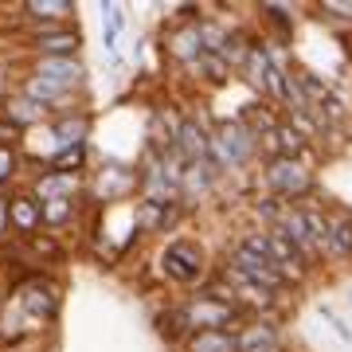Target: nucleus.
<instances>
[{
    "mask_svg": "<svg viewBox=\"0 0 352 352\" xmlns=\"http://www.w3.org/2000/svg\"><path fill=\"white\" fill-rule=\"evenodd\" d=\"M157 270H161V278L168 286H180L184 294H192V289L215 270V258L208 254L204 239L173 235V239H164L161 254H157Z\"/></svg>",
    "mask_w": 352,
    "mask_h": 352,
    "instance_id": "nucleus-1",
    "label": "nucleus"
},
{
    "mask_svg": "<svg viewBox=\"0 0 352 352\" xmlns=\"http://www.w3.org/2000/svg\"><path fill=\"white\" fill-rule=\"evenodd\" d=\"M258 192L274 196L282 204H302L317 196V173L309 161H294V157H266L258 161Z\"/></svg>",
    "mask_w": 352,
    "mask_h": 352,
    "instance_id": "nucleus-2",
    "label": "nucleus"
},
{
    "mask_svg": "<svg viewBox=\"0 0 352 352\" xmlns=\"http://www.w3.org/2000/svg\"><path fill=\"white\" fill-rule=\"evenodd\" d=\"M208 161L223 176H243L251 164H258V138L243 126L239 118H219L212 129V153Z\"/></svg>",
    "mask_w": 352,
    "mask_h": 352,
    "instance_id": "nucleus-3",
    "label": "nucleus"
},
{
    "mask_svg": "<svg viewBox=\"0 0 352 352\" xmlns=\"http://www.w3.org/2000/svg\"><path fill=\"white\" fill-rule=\"evenodd\" d=\"M12 302L24 309V317H32L36 325L55 329L59 321V309H63V278L55 270H39V274H28L20 282H12Z\"/></svg>",
    "mask_w": 352,
    "mask_h": 352,
    "instance_id": "nucleus-4",
    "label": "nucleus"
},
{
    "mask_svg": "<svg viewBox=\"0 0 352 352\" xmlns=\"http://www.w3.org/2000/svg\"><path fill=\"white\" fill-rule=\"evenodd\" d=\"M12 43L24 51L28 59H67V55H82V32H78V24L32 28V32L12 36Z\"/></svg>",
    "mask_w": 352,
    "mask_h": 352,
    "instance_id": "nucleus-5",
    "label": "nucleus"
},
{
    "mask_svg": "<svg viewBox=\"0 0 352 352\" xmlns=\"http://www.w3.org/2000/svg\"><path fill=\"white\" fill-rule=\"evenodd\" d=\"M173 302H176V314H180V321H184L188 333H200V329H239L243 321H247L239 309H227V305L204 298L200 289L180 294V298H173Z\"/></svg>",
    "mask_w": 352,
    "mask_h": 352,
    "instance_id": "nucleus-6",
    "label": "nucleus"
},
{
    "mask_svg": "<svg viewBox=\"0 0 352 352\" xmlns=\"http://www.w3.org/2000/svg\"><path fill=\"white\" fill-rule=\"evenodd\" d=\"M78 4L75 0H20L12 16V36L32 32V28H51V24H78Z\"/></svg>",
    "mask_w": 352,
    "mask_h": 352,
    "instance_id": "nucleus-7",
    "label": "nucleus"
},
{
    "mask_svg": "<svg viewBox=\"0 0 352 352\" xmlns=\"http://www.w3.org/2000/svg\"><path fill=\"white\" fill-rule=\"evenodd\" d=\"M20 71H32V75L47 78L55 87L75 90V94H90V67L82 55H67V59H24Z\"/></svg>",
    "mask_w": 352,
    "mask_h": 352,
    "instance_id": "nucleus-8",
    "label": "nucleus"
},
{
    "mask_svg": "<svg viewBox=\"0 0 352 352\" xmlns=\"http://www.w3.org/2000/svg\"><path fill=\"white\" fill-rule=\"evenodd\" d=\"M325 263L352 270V208L337 200L325 204Z\"/></svg>",
    "mask_w": 352,
    "mask_h": 352,
    "instance_id": "nucleus-9",
    "label": "nucleus"
},
{
    "mask_svg": "<svg viewBox=\"0 0 352 352\" xmlns=\"http://www.w3.org/2000/svg\"><path fill=\"white\" fill-rule=\"evenodd\" d=\"M8 235L20 243L43 235V204L32 196V188H12L8 192Z\"/></svg>",
    "mask_w": 352,
    "mask_h": 352,
    "instance_id": "nucleus-10",
    "label": "nucleus"
},
{
    "mask_svg": "<svg viewBox=\"0 0 352 352\" xmlns=\"http://www.w3.org/2000/svg\"><path fill=\"white\" fill-rule=\"evenodd\" d=\"M254 24L263 28V43L294 51V36H298V8L294 4H254Z\"/></svg>",
    "mask_w": 352,
    "mask_h": 352,
    "instance_id": "nucleus-11",
    "label": "nucleus"
},
{
    "mask_svg": "<svg viewBox=\"0 0 352 352\" xmlns=\"http://www.w3.org/2000/svg\"><path fill=\"white\" fill-rule=\"evenodd\" d=\"M94 126H98V113H94V106L59 113V118H51V122H47L51 138H55V145H59V149H67V145H90V141H94Z\"/></svg>",
    "mask_w": 352,
    "mask_h": 352,
    "instance_id": "nucleus-12",
    "label": "nucleus"
},
{
    "mask_svg": "<svg viewBox=\"0 0 352 352\" xmlns=\"http://www.w3.org/2000/svg\"><path fill=\"white\" fill-rule=\"evenodd\" d=\"M161 51L168 63H176L180 71L188 63L200 59V36H196V24H164L161 36Z\"/></svg>",
    "mask_w": 352,
    "mask_h": 352,
    "instance_id": "nucleus-13",
    "label": "nucleus"
},
{
    "mask_svg": "<svg viewBox=\"0 0 352 352\" xmlns=\"http://www.w3.org/2000/svg\"><path fill=\"white\" fill-rule=\"evenodd\" d=\"M235 340H239V352L274 349V344H282V317H274V314L247 317V321L235 329Z\"/></svg>",
    "mask_w": 352,
    "mask_h": 352,
    "instance_id": "nucleus-14",
    "label": "nucleus"
},
{
    "mask_svg": "<svg viewBox=\"0 0 352 352\" xmlns=\"http://www.w3.org/2000/svg\"><path fill=\"white\" fill-rule=\"evenodd\" d=\"M0 118L4 122H12L20 133H32V129L47 126L51 113L43 110V106H36L32 98H24V94H16V90H8L4 98H0Z\"/></svg>",
    "mask_w": 352,
    "mask_h": 352,
    "instance_id": "nucleus-15",
    "label": "nucleus"
},
{
    "mask_svg": "<svg viewBox=\"0 0 352 352\" xmlns=\"http://www.w3.org/2000/svg\"><path fill=\"white\" fill-rule=\"evenodd\" d=\"M102 12V51L110 55L113 67H122V55H118V39L126 32V8L118 4V0H102L98 4Z\"/></svg>",
    "mask_w": 352,
    "mask_h": 352,
    "instance_id": "nucleus-16",
    "label": "nucleus"
},
{
    "mask_svg": "<svg viewBox=\"0 0 352 352\" xmlns=\"http://www.w3.org/2000/svg\"><path fill=\"white\" fill-rule=\"evenodd\" d=\"M173 352H239V340H235V329H200V333H188Z\"/></svg>",
    "mask_w": 352,
    "mask_h": 352,
    "instance_id": "nucleus-17",
    "label": "nucleus"
},
{
    "mask_svg": "<svg viewBox=\"0 0 352 352\" xmlns=\"http://www.w3.org/2000/svg\"><path fill=\"white\" fill-rule=\"evenodd\" d=\"M270 67H274V59H270V47H266L263 39L251 47V55H247V63H243V71L235 78H243L247 87L254 90V98H263V87H266V75H270Z\"/></svg>",
    "mask_w": 352,
    "mask_h": 352,
    "instance_id": "nucleus-18",
    "label": "nucleus"
},
{
    "mask_svg": "<svg viewBox=\"0 0 352 352\" xmlns=\"http://www.w3.org/2000/svg\"><path fill=\"white\" fill-rule=\"evenodd\" d=\"M239 24H231V20H223V16H208L204 12L200 20H196V36H200V51L204 55H219L227 43V36L235 32Z\"/></svg>",
    "mask_w": 352,
    "mask_h": 352,
    "instance_id": "nucleus-19",
    "label": "nucleus"
},
{
    "mask_svg": "<svg viewBox=\"0 0 352 352\" xmlns=\"http://www.w3.org/2000/svg\"><path fill=\"white\" fill-rule=\"evenodd\" d=\"M184 75H192L200 87H212V90L227 87V82L235 78L231 71H227V63L219 59V55H204V51H200V59H196V63L184 67Z\"/></svg>",
    "mask_w": 352,
    "mask_h": 352,
    "instance_id": "nucleus-20",
    "label": "nucleus"
},
{
    "mask_svg": "<svg viewBox=\"0 0 352 352\" xmlns=\"http://www.w3.org/2000/svg\"><path fill=\"white\" fill-rule=\"evenodd\" d=\"M254 43H258V36H254L251 28H243V24L227 36L223 51H219V59L227 63V71H231V75H239V71H243V63H247V55H251Z\"/></svg>",
    "mask_w": 352,
    "mask_h": 352,
    "instance_id": "nucleus-21",
    "label": "nucleus"
},
{
    "mask_svg": "<svg viewBox=\"0 0 352 352\" xmlns=\"http://www.w3.org/2000/svg\"><path fill=\"white\" fill-rule=\"evenodd\" d=\"M305 12H314V20L337 28V32H344V36H352V0H317V4L305 8Z\"/></svg>",
    "mask_w": 352,
    "mask_h": 352,
    "instance_id": "nucleus-22",
    "label": "nucleus"
},
{
    "mask_svg": "<svg viewBox=\"0 0 352 352\" xmlns=\"http://www.w3.org/2000/svg\"><path fill=\"white\" fill-rule=\"evenodd\" d=\"M282 212H286V204L274 200V196H266V192H254L251 200H247V215H251V227H258V231H274L278 219H282Z\"/></svg>",
    "mask_w": 352,
    "mask_h": 352,
    "instance_id": "nucleus-23",
    "label": "nucleus"
},
{
    "mask_svg": "<svg viewBox=\"0 0 352 352\" xmlns=\"http://www.w3.org/2000/svg\"><path fill=\"white\" fill-rule=\"evenodd\" d=\"M43 204V231H67V227H75L78 212H82V204L87 200H39Z\"/></svg>",
    "mask_w": 352,
    "mask_h": 352,
    "instance_id": "nucleus-24",
    "label": "nucleus"
},
{
    "mask_svg": "<svg viewBox=\"0 0 352 352\" xmlns=\"http://www.w3.org/2000/svg\"><path fill=\"white\" fill-rule=\"evenodd\" d=\"M47 173H75V176H87L90 173V145H67L43 164Z\"/></svg>",
    "mask_w": 352,
    "mask_h": 352,
    "instance_id": "nucleus-25",
    "label": "nucleus"
},
{
    "mask_svg": "<svg viewBox=\"0 0 352 352\" xmlns=\"http://www.w3.org/2000/svg\"><path fill=\"white\" fill-rule=\"evenodd\" d=\"M24 173V153L20 149H0V192H8Z\"/></svg>",
    "mask_w": 352,
    "mask_h": 352,
    "instance_id": "nucleus-26",
    "label": "nucleus"
},
{
    "mask_svg": "<svg viewBox=\"0 0 352 352\" xmlns=\"http://www.w3.org/2000/svg\"><path fill=\"white\" fill-rule=\"evenodd\" d=\"M317 314H321V317L329 321V325H333V333H337V337L344 340V344H352V325H349V321H344V317L337 314V309H333V305H325V302H321V305H317Z\"/></svg>",
    "mask_w": 352,
    "mask_h": 352,
    "instance_id": "nucleus-27",
    "label": "nucleus"
},
{
    "mask_svg": "<svg viewBox=\"0 0 352 352\" xmlns=\"http://www.w3.org/2000/svg\"><path fill=\"white\" fill-rule=\"evenodd\" d=\"M0 239H8V192H0Z\"/></svg>",
    "mask_w": 352,
    "mask_h": 352,
    "instance_id": "nucleus-28",
    "label": "nucleus"
},
{
    "mask_svg": "<svg viewBox=\"0 0 352 352\" xmlns=\"http://www.w3.org/2000/svg\"><path fill=\"white\" fill-rule=\"evenodd\" d=\"M349 309H352V294H349Z\"/></svg>",
    "mask_w": 352,
    "mask_h": 352,
    "instance_id": "nucleus-29",
    "label": "nucleus"
}]
</instances>
